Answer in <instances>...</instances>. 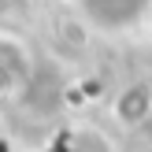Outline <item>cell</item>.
<instances>
[{
	"mask_svg": "<svg viewBox=\"0 0 152 152\" xmlns=\"http://www.w3.org/2000/svg\"><path fill=\"white\" fill-rule=\"evenodd\" d=\"M145 4L148 0H89V4H82V11L89 15V22H96L104 30H123L141 19Z\"/></svg>",
	"mask_w": 152,
	"mask_h": 152,
	"instance_id": "1",
	"label": "cell"
},
{
	"mask_svg": "<svg viewBox=\"0 0 152 152\" xmlns=\"http://www.w3.org/2000/svg\"><path fill=\"white\" fill-rule=\"evenodd\" d=\"M115 119L123 126H137V123H145V119L152 115V89L148 86H126L123 93L115 96Z\"/></svg>",
	"mask_w": 152,
	"mask_h": 152,
	"instance_id": "2",
	"label": "cell"
}]
</instances>
